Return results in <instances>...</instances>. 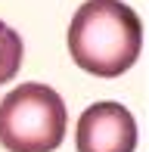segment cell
Masks as SVG:
<instances>
[{"mask_svg": "<svg viewBox=\"0 0 149 152\" xmlns=\"http://www.w3.org/2000/svg\"><path fill=\"white\" fill-rule=\"evenodd\" d=\"M78 152H134L137 149V121L121 102H93L81 112L74 130Z\"/></svg>", "mask_w": 149, "mask_h": 152, "instance_id": "cell-3", "label": "cell"}, {"mask_svg": "<svg viewBox=\"0 0 149 152\" xmlns=\"http://www.w3.org/2000/svg\"><path fill=\"white\" fill-rule=\"evenodd\" d=\"M65 102L50 84H19L0 102V146L6 152H53L65 137Z\"/></svg>", "mask_w": 149, "mask_h": 152, "instance_id": "cell-2", "label": "cell"}, {"mask_svg": "<svg viewBox=\"0 0 149 152\" xmlns=\"http://www.w3.org/2000/svg\"><path fill=\"white\" fill-rule=\"evenodd\" d=\"M143 47L140 16L121 0H87L69 25V53L96 78H118L137 62Z\"/></svg>", "mask_w": 149, "mask_h": 152, "instance_id": "cell-1", "label": "cell"}, {"mask_svg": "<svg viewBox=\"0 0 149 152\" xmlns=\"http://www.w3.org/2000/svg\"><path fill=\"white\" fill-rule=\"evenodd\" d=\"M22 53H25V44L19 37V31L9 28L6 22H0V84H6L19 75Z\"/></svg>", "mask_w": 149, "mask_h": 152, "instance_id": "cell-4", "label": "cell"}]
</instances>
